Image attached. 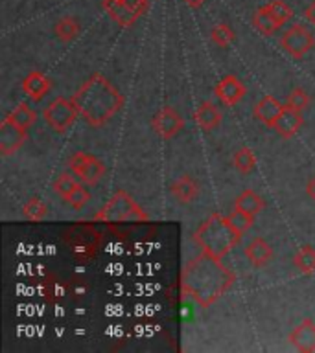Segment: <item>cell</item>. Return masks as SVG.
<instances>
[{"instance_id":"obj_15","label":"cell","mask_w":315,"mask_h":353,"mask_svg":"<svg viewBox=\"0 0 315 353\" xmlns=\"http://www.w3.org/2000/svg\"><path fill=\"white\" fill-rule=\"evenodd\" d=\"M50 88H52V81H50L48 76H44L43 72H30L22 81V90L33 101L43 99L50 92Z\"/></svg>"},{"instance_id":"obj_7","label":"cell","mask_w":315,"mask_h":353,"mask_svg":"<svg viewBox=\"0 0 315 353\" xmlns=\"http://www.w3.org/2000/svg\"><path fill=\"white\" fill-rule=\"evenodd\" d=\"M44 120L54 131L66 132L70 129V125L76 121L77 109L72 103V99L57 98L44 109L43 112Z\"/></svg>"},{"instance_id":"obj_22","label":"cell","mask_w":315,"mask_h":353,"mask_svg":"<svg viewBox=\"0 0 315 353\" xmlns=\"http://www.w3.org/2000/svg\"><path fill=\"white\" fill-rule=\"evenodd\" d=\"M54 32L59 41H63V43H70V41H74V39L79 35V32H82V26H79L77 19H74V17H70V15H66L55 22Z\"/></svg>"},{"instance_id":"obj_11","label":"cell","mask_w":315,"mask_h":353,"mask_svg":"<svg viewBox=\"0 0 315 353\" xmlns=\"http://www.w3.org/2000/svg\"><path fill=\"white\" fill-rule=\"evenodd\" d=\"M245 94H247V88L236 76H225L216 85V96L227 107L240 103Z\"/></svg>"},{"instance_id":"obj_18","label":"cell","mask_w":315,"mask_h":353,"mask_svg":"<svg viewBox=\"0 0 315 353\" xmlns=\"http://www.w3.org/2000/svg\"><path fill=\"white\" fill-rule=\"evenodd\" d=\"M245 256H247V259L254 267H264L273 258V248L262 237H254L253 241L245 247Z\"/></svg>"},{"instance_id":"obj_3","label":"cell","mask_w":315,"mask_h":353,"mask_svg":"<svg viewBox=\"0 0 315 353\" xmlns=\"http://www.w3.org/2000/svg\"><path fill=\"white\" fill-rule=\"evenodd\" d=\"M242 234L229 223L225 215L214 214L201 223L198 230L193 232V241L198 243L201 250L212 254L216 258H225L232 248L236 247Z\"/></svg>"},{"instance_id":"obj_8","label":"cell","mask_w":315,"mask_h":353,"mask_svg":"<svg viewBox=\"0 0 315 353\" xmlns=\"http://www.w3.org/2000/svg\"><path fill=\"white\" fill-rule=\"evenodd\" d=\"M66 241L70 243L72 254L77 259H88L93 258L98 247V234L90 228V226H76L72 228L70 234L66 236Z\"/></svg>"},{"instance_id":"obj_34","label":"cell","mask_w":315,"mask_h":353,"mask_svg":"<svg viewBox=\"0 0 315 353\" xmlns=\"http://www.w3.org/2000/svg\"><path fill=\"white\" fill-rule=\"evenodd\" d=\"M304 17H306V19H308V21L315 26V0L308 6V8H306V11H304Z\"/></svg>"},{"instance_id":"obj_12","label":"cell","mask_w":315,"mask_h":353,"mask_svg":"<svg viewBox=\"0 0 315 353\" xmlns=\"http://www.w3.org/2000/svg\"><path fill=\"white\" fill-rule=\"evenodd\" d=\"M289 342L295 350L303 353L315 352V322L304 319L295 330L289 333Z\"/></svg>"},{"instance_id":"obj_1","label":"cell","mask_w":315,"mask_h":353,"mask_svg":"<svg viewBox=\"0 0 315 353\" xmlns=\"http://www.w3.org/2000/svg\"><path fill=\"white\" fill-rule=\"evenodd\" d=\"M234 280V272L220 258L203 250L182 269L181 292L198 302L199 307L207 309L231 289Z\"/></svg>"},{"instance_id":"obj_26","label":"cell","mask_w":315,"mask_h":353,"mask_svg":"<svg viewBox=\"0 0 315 353\" xmlns=\"http://www.w3.org/2000/svg\"><path fill=\"white\" fill-rule=\"evenodd\" d=\"M22 212H24V217H26V219L43 221L44 217H46V214H48V206H46V203H43L41 199L33 197L24 204Z\"/></svg>"},{"instance_id":"obj_5","label":"cell","mask_w":315,"mask_h":353,"mask_svg":"<svg viewBox=\"0 0 315 353\" xmlns=\"http://www.w3.org/2000/svg\"><path fill=\"white\" fill-rule=\"evenodd\" d=\"M68 168L74 175L87 186H94L102 181V176L105 175V164L99 159H96L94 154H87L79 151L70 159Z\"/></svg>"},{"instance_id":"obj_33","label":"cell","mask_w":315,"mask_h":353,"mask_svg":"<svg viewBox=\"0 0 315 353\" xmlns=\"http://www.w3.org/2000/svg\"><path fill=\"white\" fill-rule=\"evenodd\" d=\"M124 4L131 11H135L138 17H142L148 13L149 10V0H122Z\"/></svg>"},{"instance_id":"obj_4","label":"cell","mask_w":315,"mask_h":353,"mask_svg":"<svg viewBox=\"0 0 315 353\" xmlns=\"http://www.w3.org/2000/svg\"><path fill=\"white\" fill-rule=\"evenodd\" d=\"M94 221H102V223H109V225L144 223V221H148V214L140 208V204L129 193L120 190L107 201V204L99 210L98 214L94 215Z\"/></svg>"},{"instance_id":"obj_30","label":"cell","mask_w":315,"mask_h":353,"mask_svg":"<svg viewBox=\"0 0 315 353\" xmlns=\"http://www.w3.org/2000/svg\"><path fill=\"white\" fill-rule=\"evenodd\" d=\"M227 219H229V223H231L240 234H243V232H247L249 228L253 226L254 215H249L245 214V212H242V210L236 208L234 212H231V214L227 215Z\"/></svg>"},{"instance_id":"obj_36","label":"cell","mask_w":315,"mask_h":353,"mask_svg":"<svg viewBox=\"0 0 315 353\" xmlns=\"http://www.w3.org/2000/svg\"><path fill=\"white\" fill-rule=\"evenodd\" d=\"M306 190H308L309 197H312L315 201V176H314V179H312V181L308 182V188H306Z\"/></svg>"},{"instance_id":"obj_9","label":"cell","mask_w":315,"mask_h":353,"mask_svg":"<svg viewBox=\"0 0 315 353\" xmlns=\"http://www.w3.org/2000/svg\"><path fill=\"white\" fill-rule=\"evenodd\" d=\"M182 127H184L182 116L179 114L173 107H168V105L162 107L153 118L155 132H157L160 138H164V140H170V138L175 137Z\"/></svg>"},{"instance_id":"obj_13","label":"cell","mask_w":315,"mask_h":353,"mask_svg":"<svg viewBox=\"0 0 315 353\" xmlns=\"http://www.w3.org/2000/svg\"><path fill=\"white\" fill-rule=\"evenodd\" d=\"M303 123L304 118L303 114H300V110L293 109L289 105H284V109H282V112L278 114V118H276L273 129H275L282 138H292L293 134H297L298 129L303 127Z\"/></svg>"},{"instance_id":"obj_29","label":"cell","mask_w":315,"mask_h":353,"mask_svg":"<svg viewBox=\"0 0 315 353\" xmlns=\"http://www.w3.org/2000/svg\"><path fill=\"white\" fill-rule=\"evenodd\" d=\"M77 186H79V182H77L74 176L68 175V173H63V175H59L57 179H55L54 192L57 193L59 197L66 199Z\"/></svg>"},{"instance_id":"obj_17","label":"cell","mask_w":315,"mask_h":353,"mask_svg":"<svg viewBox=\"0 0 315 353\" xmlns=\"http://www.w3.org/2000/svg\"><path fill=\"white\" fill-rule=\"evenodd\" d=\"M171 193H173V197L179 203H192L199 195V184L192 176L182 175L173 181V184H171Z\"/></svg>"},{"instance_id":"obj_24","label":"cell","mask_w":315,"mask_h":353,"mask_svg":"<svg viewBox=\"0 0 315 353\" xmlns=\"http://www.w3.org/2000/svg\"><path fill=\"white\" fill-rule=\"evenodd\" d=\"M293 263L300 272L304 274H312L315 272V248L314 247H303L298 248V252L293 258Z\"/></svg>"},{"instance_id":"obj_23","label":"cell","mask_w":315,"mask_h":353,"mask_svg":"<svg viewBox=\"0 0 315 353\" xmlns=\"http://www.w3.org/2000/svg\"><path fill=\"white\" fill-rule=\"evenodd\" d=\"M13 123H17V125L21 127V129H24V131H28L30 127L35 123V120H37V114H35V110L30 109L26 103H21L19 107H15V109L11 110V114L8 116Z\"/></svg>"},{"instance_id":"obj_19","label":"cell","mask_w":315,"mask_h":353,"mask_svg":"<svg viewBox=\"0 0 315 353\" xmlns=\"http://www.w3.org/2000/svg\"><path fill=\"white\" fill-rule=\"evenodd\" d=\"M193 120H195V123H198L203 131H212V129H216V127L220 125L221 112L214 103L204 101V103L199 105L198 110H195Z\"/></svg>"},{"instance_id":"obj_35","label":"cell","mask_w":315,"mask_h":353,"mask_svg":"<svg viewBox=\"0 0 315 353\" xmlns=\"http://www.w3.org/2000/svg\"><path fill=\"white\" fill-rule=\"evenodd\" d=\"M184 2H187L188 8H192V10H199V8L204 4V0H184Z\"/></svg>"},{"instance_id":"obj_25","label":"cell","mask_w":315,"mask_h":353,"mask_svg":"<svg viewBox=\"0 0 315 353\" xmlns=\"http://www.w3.org/2000/svg\"><path fill=\"white\" fill-rule=\"evenodd\" d=\"M210 39H212V43L216 46H220V48H227L229 44L234 41V32H232V28L229 24H216L212 30H210Z\"/></svg>"},{"instance_id":"obj_31","label":"cell","mask_w":315,"mask_h":353,"mask_svg":"<svg viewBox=\"0 0 315 353\" xmlns=\"http://www.w3.org/2000/svg\"><path fill=\"white\" fill-rule=\"evenodd\" d=\"M286 105H289V107H293V109H297V110H300V112H303V110L309 105L308 94L304 92L300 87L293 88L292 92H289V96H287V103Z\"/></svg>"},{"instance_id":"obj_2","label":"cell","mask_w":315,"mask_h":353,"mask_svg":"<svg viewBox=\"0 0 315 353\" xmlns=\"http://www.w3.org/2000/svg\"><path fill=\"white\" fill-rule=\"evenodd\" d=\"M70 99L77 114L93 127L105 125L126 103L120 90L102 74H93Z\"/></svg>"},{"instance_id":"obj_16","label":"cell","mask_w":315,"mask_h":353,"mask_svg":"<svg viewBox=\"0 0 315 353\" xmlns=\"http://www.w3.org/2000/svg\"><path fill=\"white\" fill-rule=\"evenodd\" d=\"M282 109H284V105L278 99L273 98V96H264L258 103L254 105V118L262 121L264 125L273 127Z\"/></svg>"},{"instance_id":"obj_27","label":"cell","mask_w":315,"mask_h":353,"mask_svg":"<svg viewBox=\"0 0 315 353\" xmlns=\"http://www.w3.org/2000/svg\"><path fill=\"white\" fill-rule=\"evenodd\" d=\"M232 162L236 165L238 170L242 173H251V171L256 168V157L251 149L242 148L240 151H236V154L232 157Z\"/></svg>"},{"instance_id":"obj_32","label":"cell","mask_w":315,"mask_h":353,"mask_svg":"<svg viewBox=\"0 0 315 353\" xmlns=\"http://www.w3.org/2000/svg\"><path fill=\"white\" fill-rule=\"evenodd\" d=\"M88 199H90V193H88L87 190H85V188L82 186V184H79V186H77L76 190H74V192H72L70 195H68V197L65 199V201L68 204H70V206L74 210H82L83 206H85V203H87Z\"/></svg>"},{"instance_id":"obj_20","label":"cell","mask_w":315,"mask_h":353,"mask_svg":"<svg viewBox=\"0 0 315 353\" xmlns=\"http://www.w3.org/2000/svg\"><path fill=\"white\" fill-rule=\"evenodd\" d=\"M253 24L254 28L258 30L262 35H273L275 32H278L280 30V22L276 21L275 17L271 15L269 10L265 8V6H262V8H258L256 10V13H254L253 17Z\"/></svg>"},{"instance_id":"obj_14","label":"cell","mask_w":315,"mask_h":353,"mask_svg":"<svg viewBox=\"0 0 315 353\" xmlns=\"http://www.w3.org/2000/svg\"><path fill=\"white\" fill-rule=\"evenodd\" d=\"M102 8H104L105 13L122 28L135 26V22L140 19L135 11L129 10L122 0H102Z\"/></svg>"},{"instance_id":"obj_28","label":"cell","mask_w":315,"mask_h":353,"mask_svg":"<svg viewBox=\"0 0 315 353\" xmlns=\"http://www.w3.org/2000/svg\"><path fill=\"white\" fill-rule=\"evenodd\" d=\"M265 8L269 10V13L275 17L276 21L280 22L282 26L289 22L293 19V11L292 8L284 2V0H271L269 4H265Z\"/></svg>"},{"instance_id":"obj_6","label":"cell","mask_w":315,"mask_h":353,"mask_svg":"<svg viewBox=\"0 0 315 353\" xmlns=\"http://www.w3.org/2000/svg\"><path fill=\"white\" fill-rule=\"evenodd\" d=\"M280 46L295 59H303L315 46L314 33L303 24H292L280 39Z\"/></svg>"},{"instance_id":"obj_21","label":"cell","mask_w":315,"mask_h":353,"mask_svg":"<svg viewBox=\"0 0 315 353\" xmlns=\"http://www.w3.org/2000/svg\"><path fill=\"white\" fill-rule=\"evenodd\" d=\"M234 206L249 215H258L260 212L265 208V203L264 199L260 197L256 192H253V190H245V192L236 199Z\"/></svg>"},{"instance_id":"obj_10","label":"cell","mask_w":315,"mask_h":353,"mask_svg":"<svg viewBox=\"0 0 315 353\" xmlns=\"http://www.w3.org/2000/svg\"><path fill=\"white\" fill-rule=\"evenodd\" d=\"M26 140V131L13 123L10 118H6L0 123V153L8 157V154L15 153L17 149H21V145Z\"/></svg>"}]
</instances>
